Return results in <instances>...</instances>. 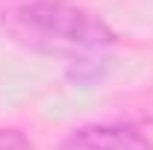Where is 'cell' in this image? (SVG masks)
<instances>
[{
    "mask_svg": "<svg viewBox=\"0 0 153 150\" xmlns=\"http://www.w3.org/2000/svg\"><path fill=\"white\" fill-rule=\"evenodd\" d=\"M0 27L24 50L68 62L115 44L112 27L76 0H3Z\"/></svg>",
    "mask_w": 153,
    "mask_h": 150,
    "instance_id": "1",
    "label": "cell"
},
{
    "mask_svg": "<svg viewBox=\"0 0 153 150\" xmlns=\"http://www.w3.org/2000/svg\"><path fill=\"white\" fill-rule=\"evenodd\" d=\"M59 150H153V141L130 124H88L68 132Z\"/></svg>",
    "mask_w": 153,
    "mask_h": 150,
    "instance_id": "2",
    "label": "cell"
},
{
    "mask_svg": "<svg viewBox=\"0 0 153 150\" xmlns=\"http://www.w3.org/2000/svg\"><path fill=\"white\" fill-rule=\"evenodd\" d=\"M0 150H33V144L21 130H0Z\"/></svg>",
    "mask_w": 153,
    "mask_h": 150,
    "instance_id": "3",
    "label": "cell"
}]
</instances>
